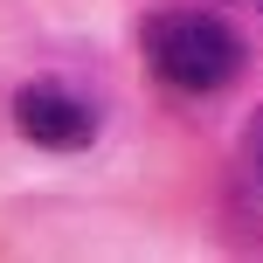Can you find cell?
Instances as JSON below:
<instances>
[{"label": "cell", "mask_w": 263, "mask_h": 263, "mask_svg": "<svg viewBox=\"0 0 263 263\" xmlns=\"http://www.w3.org/2000/svg\"><path fill=\"white\" fill-rule=\"evenodd\" d=\"M250 7H256V14H263V0H250Z\"/></svg>", "instance_id": "obj_4"}, {"label": "cell", "mask_w": 263, "mask_h": 263, "mask_svg": "<svg viewBox=\"0 0 263 263\" xmlns=\"http://www.w3.org/2000/svg\"><path fill=\"white\" fill-rule=\"evenodd\" d=\"M139 49L153 63V77L166 90L187 97H215L242 77V35L222 21V14H201V7H166L139 28Z\"/></svg>", "instance_id": "obj_1"}, {"label": "cell", "mask_w": 263, "mask_h": 263, "mask_svg": "<svg viewBox=\"0 0 263 263\" xmlns=\"http://www.w3.org/2000/svg\"><path fill=\"white\" fill-rule=\"evenodd\" d=\"M14 132H21L28 145H42V153H83V145L97 139V111L83 104L69 83L35 77V83L14 90Z\"/></svg>", "instance_id": "obj_2"}, {"label": "cell", "mask_w": 263, "mask_h": 263, "mask_svg": "<svg viewBox=\"0 0 263 263\" xmlns=\"http://www.w3.org/2000/svg\"><path fill=\"white\" fill-rule=\"evenodd\" d=\"M256 173H263V139H256Z\"/></svg>", "instance_id": "obj_3"}]
</instances>
